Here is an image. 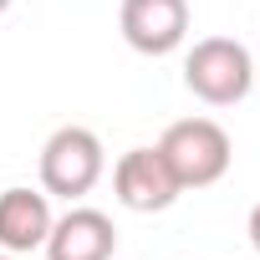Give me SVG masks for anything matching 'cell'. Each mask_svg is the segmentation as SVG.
Returning <instances> with one entry per match:
<instances>
[{
  "label": "cell",
  "mask_w": 260,
  "mask_h": 260,
  "mask_svg": "<svg viewBox=\"0 0 260 260\" xmlns=\"http://www.w3.org/2000/svg\"><path fill=\"white\" fill-rule=\"evenodd\" d=\"M117 31L143 56H169L189 36V0H122Z\"/></svg>",
  "instance_id": "cell-5"
},
{
  "label": "cell",
  "mask_w": 260,
  "mask_h": 260,
  "mask_svg": "<svg viewBox=\"0 0 260 260\" xmlns=\"http://www.w3.org/2000/svg\"><path fill=\"white\" fill-rule=\"evenodd\" d=\"M250 82H255V56L235 36H204L184 56V87L199 102H209V107L245 102L250 97Z\"/></svg>",
  "instance_id": "cell-2"
},
{
  "label": "cell",
  "mask_w": 260,
  "mask_h": 260,
  "mask_svg": "<svg viewBox=\"0 0 260 260\" xmlns=\"http://www.w3.org/2000/svg\"><path fill=\"white\" fill-rule=\"evenodd\" d=\"M0 260H16V255H11V250H0Z\"/></svg>",
  "instance_id": "cell-10"
},
{
  "label": "cell",
  "mask_w": 260,
  "mask_h": 260,
  "mask_svg": "<svg viewBox=\"0 0 260 260\" xmlns=\"http://www.w3.org/2000/svg\"><path fill=\"white\" fill-rule=\"evenodd\" d=\"M112 194H117L122 209H133V214H158L184 189H179V179H174V169L164 164L158 148H127L112 164Z\"/></svg>",
  "instance_id": "cell-4"
},
{
  "label": "cell",
  "mask_w": 260,
  "mask_h": 260,
  "mask_svg": "<svg viewBox=\"0 0 260 260\" xmlns=\"http://www.w3.org/2000/svg\"><path fill=\"white\" fill-rule=\"evenodd\" d=\"M107 174V148L92 127H56L41 148V189L56 199H82L97 189V179Z\"/></svg>",
  "instance_id": "cell-3"
},
{
  "label": "cell",
  "mask_w": 260,
  "mask_h": 260,
  "mask_svg": "<svg viewBox=\"0 0 260 260\" xmlns=\"http://www.w3.org/2000/svg\"><path fill=\"white\" fill-rule=\"evenodd\" d=\"M153 148L174 169L179 189H209V184H219L230 174V158H235V143H230V133L214 117H179V122H169V133Z\"/></svg>",
  "instance_id": "cell-1"
},
{
  "label": "cell",
  "mask_w": 260,
  "mask_h": 260,
  "mask_svg": "<svg viewBox=\"0 0 260 260\" xmlns=\"http://www.w3.org/2000/svg\"><path fill=\"white\" fill-rule=\"evenodd\" d=\"M51 194L46 189H6L0 194V250L11 255H31L46 245L51 235Z\"/></svg>",
  "instance_id": "cell-7"
},
{
  "label": "cell",
  "mask_w": 260,
  "mask_h": 260,
  "mask_svg": "<svg viewBox=\"0 0 260 260\" xmlns=\"http://www.w3.org/2000/svg\"><path fill=\"white\" fill-rule=\"evenodd\" d=\"M46 260H112L117 250V224L102 214V209H67L61 219H51V235H46Z\"/></svg>",
  "instance_id": "cell-6"
},
{
  "label": "cell",
  "mask_w": 260,
  "mask_h": 260,
  "mask_svg": "<svg viewBox=\"0 0 260 260\" xmlns=\"http://www.w3.org/2000/svg\"><path fill=\"white\" fill-rule=\"evenodd\" d=\"M245 230H250V245H255V250H260V204H255V209H250V224H245Z\"/></svg>",
  "instance_id": "cell-8"
},
{
  "label": "cell",
  "mask_w": 260,
  "mask_h": 260,
  "mask_svg": "<svg viewBox=\"0 0 260 260\" xmlns=\"http://www.w3.org/2000/svg\"><path fill=\"white\" fill-rule=\"evenodd\" d=\"M6 11H11V0H0V16H6Z\"/></svg>",
  "instance_id": "cell-9"
}]
</instances>
